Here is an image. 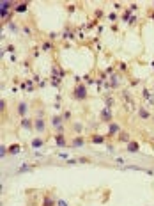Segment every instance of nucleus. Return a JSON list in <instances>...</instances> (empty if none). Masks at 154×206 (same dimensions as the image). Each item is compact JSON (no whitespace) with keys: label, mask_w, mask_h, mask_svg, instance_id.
<instances>
[{"label":"nucleus","mask_w":154,"mask_h":206,"mask_svg":"<svg viewBox=\"0 0 154 206\" xmlns=\"http://www.w3.org/2000/svg\"><path fill=\"white\" fill-rule=\"evenodd\" d=\"M73 98L76 101H85L89 98V92H87V85L85 84H76L75 91H73Z\"/></svg>","instance_id":"2"},{"label":"nucleus","mask_w":154,"mask_h":206,"mask_svg":"<svg viewBox=\"0 0 154 206\" xmlns=\"http://www.w3.org/2000/svg\"><path fill=\"white\" fill-rule=\"evenodd\" d=\"M112 80H110V87H112V89H117V87H119V82H120V77L119 75H112Z\"/></svg>","instance_id":"17"},{"label":"nucleus","mask_w":154,"mask_h":206,"mask_svg":"<svg viewBox=\"0 0 154 206\" xmlns=\"http://www.w3.org/2000/svg\"><path fill=\"white\" fill-rule=\"evenodd\" d=\"M6 108H7V103L4 101V99H0V112H4Z\"/></svg>","instance_id":"27"},{"label":"nucleus","mask_w":154,"mask_h":206,"mask_svg":"<svg viewBox=\"0 0 154 206\" xmlns=\"http://www.w3.org/2000/svg\"><path fill=\"white\" fill-rule=\"evenodd\" d=\"M41 50L43 52H51V50H53V44H51L50 41H44L43 43V46H41Z\"/></svg>","instance_id":"22"},{"label":"nucleus","mask_w":154,"mask_h":206,"mask_svg":"<svg viewBox=\"0 0 154 206\" xmlns=\"http://www.w3.org/2000/svg\"><path fill=\"white\" fill-rule=\"evenodd\" d=\"M51 126L57 130V133H64V117L62 116H53L51 117Z\"/></svg>","instance_id":"3"},{"label":"nucleus","mask_w":154,"mask_h":206,"mask_svg":"<svg viewBox=\"0 0 154 206\" xmlns=\"http://www.w3.org/2000/svg\"><path fill=\"white\" fill-rule=\"evenodd\" d=\"M41 206H57V201L53 197H48V195H46V197L43 199V204Z\"/></svg>","instance_id":"19"},{"label":"nucleus","mask_w":154,"mask_h":206,"mask_svg":"<svg viewBox=\"0 0 154 206\" xmlns=\"http://www.w3.org/2000/svg\"><path fill=\"white\" fill-rule=\"evenodd\" d=\"M7 153H9V148H6V146L2 144V146H0V158H6Z\"/></svg>","instance_id":"23"},{"label":"nucleus","mask_w":154,"mask_h":206,"mask_svg":"<svg viewBox=\"0 0 154 206\" xmlns=\"http://www.w3.org/2000/svg\"><path fill=\"white\" fill-rule=\"evenodd\" d=\"M138 117H140L142 121H149V119H152V116H151V112L147 110V107H138Z\"/></svg>","instance_id":"7"},{"label":"nucleus","mask_w":154,"mask_h":206,"mask_svg":"<svg viewBox=\"0 0 154 206\" xmlns=\"http://www.w3.org/2000/svg\"><path fill=\"white\" fill-rule=\"evenodd\" d=\"M20 126L23 130H34V119H28V117H23L20 123Z\"/></svg>","instance_id":"9"},{"label":"nucleus","mask_w":154,"mask_h":206,"mask_svg":"<svg viewBox=\"0 0 154 206\" xmlns=\"http://www.w3.org/2000/svg\"><path fill=\"white\" fill-rule=\"evenodd\" d=\"M27 110H28V107H27V103H25V101H21V103H18V114H20L21 117H25V114H27Z\"/></svg>","instance_id":"16"},{"label":"nucleus","mask_w":154,"mask_h":206,"mask_svg":"<svg viewBox=\"0 0 154 206\" xmlns=\"http://www.w3.org/2000/svg\"><path fill=\"white\" fill-rule=\"evenodd\" d=\"M73 128H75V132H78V133H80V132H82V124H80V123H73Z\"/></svg>","instance_id":"25"},{"label":"nucleus","mask_w":154,"mask_h":206,"mask_svg":"<svg viewBox=\"0 0 154 206\" xmlns=\"http://www.w3.org/2000/svg\"><path fill=\"white\" fill-rule=\"evenodd\" d=\"M34 130L37 133H44V130H46V121L43 119V117L34 119Z\"/></svg>","instance_id":"6"},{"label":"nucleus","mask_w":154,"mask_h":206,"mask_svg":"<svg viewBox=\"0 0 154 206\" xmlns=\"http://www.w3.org/2000/svg\"><path fill=\"white\" fill-rule=\"evenodd\" d=\"M135 21H136V16H129V20H128V23H129V25H133Z\"/></svg>","instance_id":"30"},{"label":"nucleus","mask_w":154,"mask_h":206,"mask_svg":"<svg viewBox=\"0 0 154 206\" xmlns=\"http://www.w3.org/2000/svg\"><path fill=\"white\" fill-rule=\"evenodd\" d=\"M138 151H140V146L136 141H131L128 144V153H138Z\"/></svg>","instance_id":"14"},{"label":"nucleus","mask_w":154,"mask_h":206,"mask_svg":"<svg viewBox=\"0 0 154 206\" xmlns=\"http://www.w3.org/2000/svg\"><path fill=\"white\" fill-rule=\"evenodd\" d=\"M9 28H11V30H13V32H18V27H16V25H14L13 21H9Z\"/></svg>","instance_id":"28"},{"label":"nucleus","mask_w":154,"mask_h":206,"mask_svg":"<svg viewBox=\"0 0 154 206\" xmlns=\"http://www.w3.org/2000/svg\"><path fill=\"white\" fill-rule=\"evenodd\" d=\"M0 6H2V9H7V11H11V6H16V4H13V2H9V0H7V2H2Z\"/></svg>","instance_id":"24"},{"label":"nucleus","mask_w":154,"mask_h":206,"mask_svg":"<svg viewBox=\"0 0 154 206\" xmlns=\"http://www.w3.org/2000/svg\"><path fill=\"white\" fill-rule=\"evenodd\" d=\"M57 206H67V203H66V201H62V199H60V201H57Z\"/></svg>","instance_id":"32"},{"label":"nucleus","mask_w":154,"mask_h":206,"mask_svg":"<svg viewBox=\"0 0 154 206\" xmlns=\"http://www.w3.org/2000/svg\"><path fill=\"white\" fill-rule=\"evenodd\" d=\"M55 142H57V146H59V148H66V146H67V142H66V137H64L62 133H57V135H55Z\"/></svg>","instance_id":"13"},{"label":"nucleus","mask_w":154,"mask_h":206,"mask_svg":"<svg viewBox=\"0 0 154 206\" xmlns=\"http://www.w3.org/2000/svg\"><path fill=\"white\" fill-rule=\"evenodd\" d=\"M105 107H106V108H112V107H113L112 94H106V96H105Z\"/></svg>","instance_id":"21"},{"label":"nucleus","mask_w":154,"mask_h":206,"mask_svg":"<svg viewBox=\"0 0 154 206\" xmlns=\"http://www.w3.org/2000/svg\"><path fill=\"white\" fill-rule=\"evenodd\" d=\"M99 117H101V121H103V123H106V124H110V123H113V114H112V108H103V110H101V114H99Z\"/></svg>","instance_id":"4"},{"label":"nucleus","mask_w":154,"mask_h":206,"mask_svg":"<svg viewBox=\"0 0 154 206\" xmlns=\"http://www.w3.org/2000/svg\"><path fill=\"white\" fill-rule=\"evenodd\" d=\"M91 142H92V144H105V142H106V135L94 133V135L91 137Z\"/></svg>","instance_id":"10"},{"label":"nucleus","mask_w":154,"mask_h":206,"mask_svg":"<svg viewBox=\"0 0 154 206\" xmlns=\"http://www.w3.org/2000/svg\"><path fill=\"white\" fill-rule=\"evenodd\" d=\"M27 7H28L27 2H20V4H16V7H14V13H27Z\"/></svg>","instance_id":"15"},{"label":"nucleus","mask_w":154,"mask_h":206,"mask_svg":"<svg viewBox=\"0 0 154 206\" xmlns=\"http://www.w3.org/2000/svg\"><path fill=\"white\" fill-rule=\"evenodd\" d=\"M34 167H28V165H23V167H20L18 169V172H27V170H32Z\"/></svg>","instance_id":"26"},{"label":"nucleus","mask_w":154,"mask_h":206,"mask_svg":"<svg viewBox=\"0 0 154 206\" xmlns=\"http://www.w3.org/2000/svg\"><path fill=\"white\" fill-rule=\"evenodd\" d=\"M64 77H66V71H64L59 64H55V66H53V69H51V84L55 85V87H59L60 82L64 80Z\"/></svg>","instance_id":"1"},{"label":"nucleus","mask_w":154,"mask_h":206,"mask_svg":"<svg viewBox=\"0 0 154 206\" xmlns=\"http://www.w3.org/2000/svg\"><path fill=\"white\" fill-rule=\"evenodd\" d=\"M120 133V124L119 123H110L108 124V132H106V139H110V137H115V135Z\"/></svg>","instance_id":"5"},{"label":"nucleus","mask_w":154,"mask_h":206,"mask_svg":"<svg viewBox=\"0 0 154 206\" xmlns=\"http://www.w3.org/2000/svg\"><path fill=\"white\" fill-rule=\"evenodd\" d=\"M152 121H154V116H152Z\"/></svg>","instance_id":"33"},{"label":"nucleus","mask_w":154,"mask_h":206,"mask_svg":"<svg viewBox=\"0 0 154 206\" xmlns=\"http://www.w3.org/2000/svg\"><path fill=\"white\" fill-rule=\"evenodd\" d=\"M142 98L145 99L149 105H154V92H152V91H149V89H144V91H142Z\"/></svg>","instance_id":"8"},{"label":"nucleus","mask_w":154,"mask_h":206,"mask_svg":"<svg viewBox=\"0 0 154 206\" xmlns=\"http://www.w3.org/2000/svg\"><path fill=\"white\" fill-rule=\"evenodd\" d=\"M136 9H138V6H136V4H131V6H129V11H131V13H133V11H136Z\"/></svg>","instance_id":"31"},{"label":"nucleus","mask_w":154,"mask_h":206,"mask_svg":"<svg viewBox=\"0 0 154 206\" xmlns=\"http://www.w3.org/2000/svg\"><path fill=\"white\" fill-rule=\"evenodd\" d=\"M83 144H85V141L82 139V137H75L73 142H71V146H73V148H82Z\"/></svg>","instance_id":"18"},{"label":"nucleus","mask_w":154,"mask_h":206,"mask_svg":"<svg viewBox=\"0 0 154 206\" xmlns=\"http://www.w3.org/2000/svg\"><path fill=\"white\" fill-rule=\"evenodd\" d=\"M30 146H32V149H41L43 146H44V139H41V137H35V139H32Z\"/></svg>","instance_id":"11"},{"label":"nucleus","mask_w":154,"mask_h":206,"mask_svg":"<svg viewBox=\"0 0 154 206\" xmlns=\"http://www.w3.org/2000/svg\"><path fill=\"white\" fill-rule=\"evenodd\" d=\"M62 117H64V121H69L71 119V112H64Z\"/></svg>","instance_id":"29"},{"label":"nucleus","mask_w":154,"mask_h":206,"mask_svg":"<svg viewBox=\"0 0 154 206\" xmlns=\"http://www.w3.org/2000/svg\"><path fill=\"white\" fill-rule=\"evenodd\" d=\"M21 151V144H13V146H9V153L11 155H18Z\"/></svg>","instance_id":"20"},{"label":"nucleus","mask_w":154,"mask_h":206,"mask_svg":"<svg viewBox=\"0 0 154 206\" xmlns=\"http://www.w3.org/2000/svg\"><path fill=\"white\" fill-rule=\"evenodd\" d=\"M117 141H119V142H126V144H129V142H131V135L128 133V132H120V133L117 135Z\"/></svg>","instance_id":"12"}]
</instances>
